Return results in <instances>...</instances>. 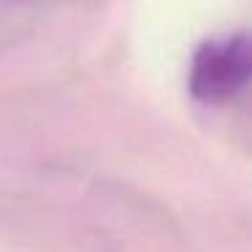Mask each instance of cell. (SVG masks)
I'll return each mask as SVG.
<instances>
[{"instance_id":"cell-1","label":"cell","mask_w":252,"mask_h":252,"mask_svg":"<svg viewBox=\"0 0 252 252\" xmlns=\"http://www.w3.org/2000/svg\"><path fill=\"white\" fill-rule=\"evenodd\" d=\"M250 71V41L244 33L206 41L192 57L190 93L203 103H225L244 90Z\"/></svg>"}]
</instances>
